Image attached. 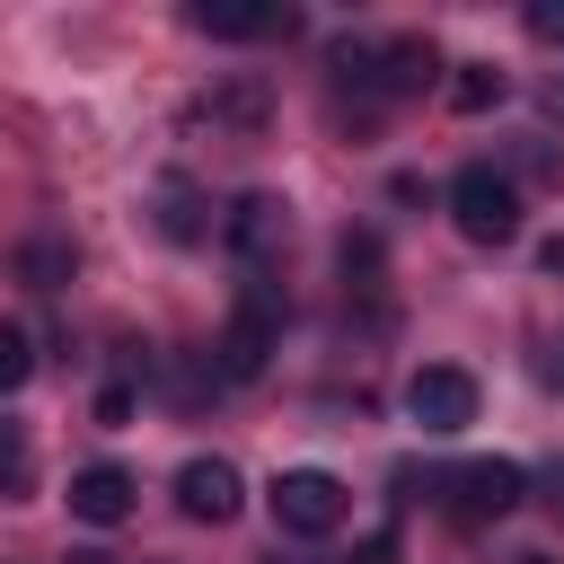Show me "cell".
I'll use <instances>...</instances> for the list:
<instances>
[{"instance_id":"cell-1","label":"cell","mask_w":564,"mask_h":564,"mask_svg":"<svg viewBox=\"0 0 564 564\" xmlns=\"http://www.w3.org/2000/svg\"><path fill=\"white\" fill-rule=\"evenodd\" d=\"M282 317H291V308H282V282L247 273L238 300H229V326H220V344H212V379H229V388L264 379L273 352H282Z\"/></svg>"},{"instance_id":"cell-2","label":"cell","mask_w":564,"mask_h":564,"mask_svg":"<svg viewBox=\"0 0 564 564\" xmlns=\"http://www.w3.org/2000/svg\"><path fill=\"white\" fill-rule=\"evenodd\" d=\"M432 502H441L458 529H494V520H511V511L529 502V467H520V458H458V467L432 476Z\"/></svg>"},{"instance_id":"cell-3","label":"cell","mask_w":564,"mask_h":564,"mask_svg":"<svg viewBox=\"0 0 564 564\" xmlns=\"http://www.w3.org/2000/svg\"><path fill=\"white\" fill-rule=\"evenodd\" d=\"M449 220H458V238H476V247H511V238H520V185H511L494 159H467V167L449 176Z\"/></svg>"},{"instance_id":"cell-4","label":"cell","mask_w":564,"mask_h":564,"mask_svg":"<svg viewBox=\"0 0 564 564\" xmlns=\"http://www.w3.org/2000/svg\"><path fill=\"white\" fill-rule=\"evenodd\" d=\"M264 502H273V529H282V538H326V529H344V511H352L344 476H326V467H282Z\"/></svg>"},{"instance_id":"cell-5","label":"cell","mask_w":564,"mask_h":564,"mask_svg":"<svg viewBox=\"0 0 564 564\" xmlns=\"http://www.w3.org/2000/svg\"><path fill=\"white\" fill-rule=\"evenodd\" d=\"M405 414H414L432 441H449V432L476 423V379H467L458 361H423V370L405 379Z\"/></svg>"},{"instance_id":"cell-6","label":"cell","mask_w":564,"mask_h":564,"mask_svg":"<svg viewBox=\"0 0 564 564\" xmlns=\"http://www.w3.org/2000/svg\"><path fill=\"white\" fill-rule=\"evenodd\" d=\"M432 79H441V44L432 35H388V44H370V62H361L352 88H370V97H423Z\"/></svg>"},{"instance_id":"cell-7","label":"cell","mask_w":564,"mask_h":564,"mask_svg":"<svg viewBox=\"0 0 564 564\" xmlns=\"http://www.w3.org/2000/svg\"><path fill=\"white\" fill-rule=\"evenodd\" d=\"M220 238H229V256H238L247 273H264V264L282 256V238H291V203H282V194H238L229 220H220Z\"/></svg>"},{"instance_id":"cell-8","label":"cell","mask_w":564,"mask_h":564,"mask_svg":"<svg viewBox=\"0 0 564 564\" xmlns=\"http://www.w3.org/2000/svg\"><path fill=\"white\" fill-rule=\"evenodd\" d=\"M176 511L220 529V520H238V511H247V476H238L229 458H185V467H176Z\"/></svg>"},{"instance_id":"cell-9","label":"cell","mask_w":564,"mask_h":564,"mask_svg":"<svg viewBox=\"0 0 564 564\" xmlns=\"http://www.w3.org/2000/svg\"><path fill=\"white\" fill-rule=\"evenodd\" d=\"M70 520H88V529H123V520H132V476H123L115 458L79 467V476H70Z\"/></svg>"},{"instance_id":"cell-10","label":"cell","mask_w":564,"mask_h":564,"mask_svg":"<svg viewBox=\"0 0 564 564\" xmlns=\"http://www.w3.org/2000/svg\"><path fill=\"white\" fill-rule=\"evenodd\" d=\"M203 35H220V44H247V35H291L300 18L291 9H264V0H194L185 9Z\"/></svg>"},{"instance_id":"cell-11","label":"cell","mask_w":564,"mask_h":564,"mask_svg":"<svg viewBox=\"0 0 564 564\" xmlns=\"http://www.w3.org/2000/svg\"><path fill=\"white\" fill-rule=\"evenodd\" d=\"M502 62H449V106L458 115H485V106H502Z\"/></svg>"},{"instance_id":"cell-12","label":"cell","mask_w":564,"mask_h":564,"mask_svg":"<svg viewBox=\"0 0 564 564\" xmlns=\"http://www.w3.org/2000/svg\"><path fill=\"white\" fill-rule=\"evenodd\" d=\"M159 229H167L176 247H194V238H203V203H194V185H185V176H167V185H159Z\"/></svg>"},{"instance_id":"cell-13","label":"cell","mask_w":564,"mask_h":564,"mask_svg":"<svg viewBox=\"0 0 564 564\" xmlns=\"http://www.w3.org/2000/svg\"><path fill=\"white\" fill-rule=\"evenodd\" d=\"M35 494V449L18 423H0V502H26Z\"/></svg>"},{"instance_id":"cell-14","label":"cell","mask_w":564,"mask_h":564,"mask_svg":"<svg viewBox=\"0 0 564 564\" xmlns=\"http://www.w3.org/2000/svg\"><path fill=\"white\" fill-rule=\"evenodd\" d=\"M18 273H26L35 291H62V282H70V247H62V238H26V247H18Z\"/></svg>"},{"instance_id":"cell-15","label":"cell","mask_w":564,"mask_h":564,"mask_svg":"<svg viewBox=\"0 0 564 564\" xmlns=\"http://www.w3.org/2000/svg\"><path fill=\"white\" fill-rule=\"evenodd\" d=\"M26 379H35V335L18 317H0V397H18Z\"/></svg>"},{"instance_id":"cell-16","label":"cell","mask_w":564,"mask_h":564,"mask_svg":"<svg viewBox=\"0 0 564 564\" xmlns=\"http://www.w3.org/2000/svg\"><path fill=\"white\" fill-rule=\"evenodd\" d=\"M212 115H229V123H264V88H256V79H229V88L212 97Z\"/></svg>"},{"instance_id":"cell-17","label":"cell","mask_w":564,"mask_h":564,"mask_svg":"<svg viewBox=\"0 0 564 564\" xmlns=\"http://www.w3.org/2000/svg\"><path fill=\"white\" fill-rule=\"evenodd\" d=\"M344 273H361L352 291H370V273H379V238H344Z\"/></svg>"},{"instance_id":"cell-18","label":"cell","mask_w":564,"mask_h":564,"mask_svg":"<svg viewBox=\"0 0 564 564\" xmlns=\"http://www.w3.org/2000/svg\"><path fill=\"white\" fill-rule=\"evenodd\" d=\"M529 35L538 44H564V0H529Z\"/></svg>"},{"instance_id":"cell-19","label":"cell","mask_w":564,"mask_h":564,"mask_svg":"<svg viewBox=\"0 0 564 564\" xmlns=\"http://www.w3.org/2000/svg\"><path fill=\"white\" fill-rule=\"evenodd\" d=\"M352 564H397V529H370V538L352 546Z\"/></svg>"},{"instance_id":"cell-20","label":"cell","mask_w":564,"mask_h":564,"mask_svg":"<svg viewBox=\"0 0 564 564\" xmlns=\"http://www.w3.org/2000/svg\"><path fill=\"white\" fill-rule=\"evenodd\" d=\"M97 423H132V388H106L97 397Z\"/></svg>"},{"instance_id":"cell-21","label":"cell","mask_w":564,"mask_h":564,"mask_svg":"<svg viewBox=\"0 0 564 564\" xmlns=\"http://www.w3.org/2000/svg\"><path fill=\"white\" fill-rule=\"evenodd\" d=\"M529 485H546V502H555V511H564V458H555V467H546V476H529Z\"/></svg>"},{"instance_id":"cell-22","label":"cell","mask_w":564,"mask_h":564,"mask_svg":"<svg viewBox=\"0 0 564 564\" xmlns=\"http://www.w3.org/2000/svg\"><path fill=\"white\" fill-rule=\"evenodd\" d=\"M70 564H115V555H97V546H79V555H70Z\"/></svg>"},{"instance_id":"cell-23","label":"cell","mask_w":564,"mask_h":564,"mask_svg":"<svg viewBox=\"0 0 564 564\" xmlns=\"http://www.w3.org/2000/svg\"><path fill=\"white\" fill-rule=\"evenodd\" d=\"M511 564H555V555H511Z\"/></svg>"}]
</instances>
